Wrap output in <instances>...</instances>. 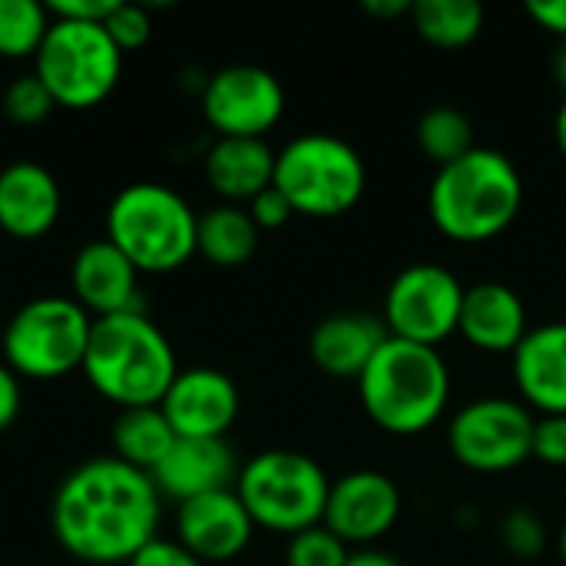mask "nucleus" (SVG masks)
I'll return each mask as SVG.
<instances>
[{
  "mask_svg": "<svg viewBox=\"0 0 566 566\" xmlns=\"http://www.w3.org/2000/svg\"><path fill=\"white\" fill-rule=\"evenodd\" d=\"M159 501L149 474L119 458H93L60 481L50 527L56 544L83 564H129L159 537Z\"/></svg>",
  "mask_w": 566,
  "mask_h": 566,
  "instance_id": "obj_1",
  "label": "nucleus"
},
{
  "mask_svg": "<svg viewBox=\"0 0 566 566\" xmlns=\"http://www.w3.org/2000/svg\"><path fill=\"white\" fill-rule=\"evenodd\" d=\"M524 206V179L501 149L474 146L451 166H441L428 189V212L441 235L464 245L497 239L514 226Z\"/></svg>",
  "mask_w": 566,
  "mask_h": 566,
  "instance_id": "obj_2",
  "label": "nucleus"
},
{
  "mask_svg": "<svg viewBox=\"0 0 566 566\" xmlns=\"http://www.w3.org/2000/svg\"><path fill=\"white\" fill-rule=\"evenodd\" d=\"M86 381L106 401L129 408H153L179 375L176 352L163 328L143 312L93 318L90 345L83 355Z\"/></svg>",
  "mask_w": 566,
  "mask_h": 566,
  "instance_id": "obj_3",
  "label": "nucleus"
},
{
  "mask_svg": "<svg viewBox=\"0 0 566 566\" xmlns=\"http://www.w3.org/2000/svg\"><path fill=\"white\" fill-rule=\"evenodd\" d=\"M358 395L381 431L415 438L441 421L451 398V371L438 348L388 335L358 378Z\"/></svg>",
  "mask_w": 566,
  "mask_h": 566,
  "instance_id": "obj_4",
  "label": "nucleus"
},
{
  "mask_svg": "<svg viewBox=\"0 0 566 566\" xmlns=\"http://www.w3.org/2000/svg\"><path fill=\"white\" fill-rule=\"evenodd\" d=\"M199 216L163 182H133L106 209V239L143 272L166 275L196 255Z\"/></svg>",
  "mask_w": 566,
  "mask_h": 566,
  "instance_id": "obj_5",
  "label": "nucleus"
},
{
  "mask_svg": "<svg viewBox=\"0 0 566 566\" xmlns=\"http://www.w3.org/2000/svg\"><path fill=\"white\" fill-rule=\"evenodd\" d=\"M272 186L292 202L295 216L335 219L361 202L368 169L348 139L332 133H302L275 153Z\"/></svg>",
  "mask_w": 566,
  "mask_h": 566,
  "instance_id": "obj_6",
  "label": "nucleus"
},
{
  "mask_svg": "<svg viewBox=\"0 0 566 566\" xmlns=\"http://www.w3.org/2000/svg\"><path fill=\"white\" fill-rule=\"evenodd\" d=\"M328 491L332 481L325 478L322 464L302 451L285 448L255 454L239 468L235 478V494L245 504L252 524L285 537L322 524Z\"/></svg>",
  "mask_w": 566,
  "mask_h": 566,
  "instance_id": "obj_7",
  "label": "nucleus"
},
{
  "mask_svg": "<svg viewBox=\"0 0 566 566\" xmlns=\"http://www.w3.org/2000/svg\"><path fill=\"white\" fill-rule=\"evenodd\" d=\"M93 318L66 295H40L20 305L3 328V365L17 378L53 381L83 368Z\"/></svg>",
  "mask_w": 566,
  "mask_h": 566,
  "instance_id": "obj_8",
  "label": "nucleus"
},
{
  "mask_svg": "<svg viewBox=\"0 0 566 566\" xmlns=\"http://www.w3.org/2000/svg\"><path fill=\"white\" fill-rule=\"evenodd\" d=\"M123 53L103 23L50 20V30L33 56V73L50 90L56 106L93 109L119 83Z\"/></svg>",
  "mask_w": 566,
  "mask_h": 566,
  "instance_id": "obj_9",
  "label": "nucleus"
},
{
  "mask_svg": "<svg viewBox=\"0 0 566 566\" xmlns=\"http://www.w3.org/2000/svg\"><path fill=\"white\" fill-rule=\"evenodd\" d=\"M537 415L514 398L488 395L464 405L448 424V451L478 474H504L534 458Z\"/></svg>",
  "mask_w": 566,
  "mask_h": 566,
  "instance_id": "obj_10",
  "label": "nucleus"
},
{
  "mask_svg": "<svg viewBox=\"0 0 566 566\" xmlns=\"http://www.w3.org/2000/svg\"><path fill=\"white\" fill-rule=\"evenodd\" d=\"M464 285L461 279L434 262L408 265L395 275L385 292L381 322L391 338L438 348L458 332Z\"/></svg>",
  "mask_w": 566,
  "mask_h": 566,
  "instance_id": "obj_11",
  "label": "nucleus"
},
{
  "mask_svg": "<svg viewBox=\"0 0 566 566\" xmlns=\"http://www.w3.org/2000/svg\"><path fill=\"white\" fill-rule=\"evenodd\" d=\"M202 113L219 136L262 139L285 113V90L275 73L235 63L206 80Z\"/></svg>",
  "mask_w": 566,
  "mask_h": 566,
  "instance_id": "obj_12",
  "label": "nucleus"
},
{
  "mask_svg": "<svg viewBox=\"0 0 566 566\" xmlns=\"http://www.w3.org/2000/svg\"><path fill=\"white\" fill-rule=\"evenodd\" d=\"M401 517V491L381 471H352L332 481L322 524L348 547H371L395 531Z\"/></svg>",
  "mask_w": 566,
  "mask_h": 566,
  "instance_id": "obj_13",
  "label": "nucleus"
},
{
  "mask_svg": "<svg viewBox=\"0 0 566 566\" xmlns=\"http://www.w3.org/2000/svg\"><path fill=\"white\" fill-rule=\"evenodd\" d=\"M176 438H226L239 418V388L219 368H186L159 401Z\"/></svg>",
  "mask_w": 566,
  "mask_h": 566,
  "instance_id": "obj_14",
  "label": "nucleus"
},
{
  "mask_svg": "<svg viewBox=\"0 0 566 566\" xmlns=\"http://www.w3.org/2000/svg\"><path fill=\"white\" fill-rule=\"evenodd\" d=\"M255 534V524L235 488L192 497L176 511V541L202 564L235 560Z\"/></svg>",
  "mask_w": 566,
  "mask_h": 566,
  "instance_id": "obj_15",
  "label": "nucleus"
},
{
  "mask_svg": "<svg viewBox=\"0 0 566 566\" xmlns=\"http://www.w3.org/2000/svg\"><path fill=\"white\" fill-rule=\"evenodd\" d=\"M70 289H73V302L83 305L96 318L143 312L139 308V269L109 239H93L73 255Z\"/></svg>",
  "mask_w": 566,
  "mask_h": 566,
  "instance_id": "obj_16",
  "label": "nucleus"
},
{
  "mask_svg": "<svg viewBox=\"0 0 566 566\" xmlns=\"http://www.w3.org/2000/svg\"><path fill=\"white\" fill-rule=\"evenodd\" d=\"M149 478L159 497L186 504L192 497L235 488L239 464L226 438H176V444Z\"/></svg>",
  "mask_w": 566,
  "mask_h": 566,
  "instance_id": "obj_17",
  "label": "nucleus"
},
{
  "mask_svg": "<svg viewBox=\"0 0 566 566\" xmlns=\"http://www.w3.org/2000/svg\"><path fill=\"white\" fill-rule=\"evenodd\" d=\"M60 209V182L46 166L33 159H17L0 169V229L10 239H43L56 226Z\"/></svg>",
  "mask_w": 566,
  "mask_h": 566,
  "instance_id": "obj_18",
  "label": "nucleus"
},
{
  "mask_svg": "<svg viewBox=\"0 0 566 566\" xmlns=\"http://www.w3.org/2000/svg\"><path fill=\"white\" fill-rule=\"evenodd\" d=\"M511 365L517 395L534 415H566V318L531 328Z\"/></svg>",
  "mask_w": 566,
  "mask_h": 566,
  "instance_id": "obj_19",
  "label": "nucleus"
},
{
  "mask_svg": "<svg viewBox=\"0 0 566 566\" xmlns=\"http://www.w3.org/2000/svg\"><path fill=\"white\" fill-rule=\"evenodd\" d=\"M524 298L504 282H478L464 289L458 335L488 355H514L527 335Z\"/></svg>",
  "mask_w": 566,
  "mask_h": 566,
  "instance_id": "obj_20",
  "label": "nucleus"
},
{
  "mask_svg": "<svg viewBox=\"0 0 566 566\" xmlns=\"http://www.w3.org/2000/svg\"><path fill=\"white\" fill-rule=\"evenodd\" d=\"M388 328L368 312H335L322 318L308 338V355L318 371L342 381H358L378 348L385 345Z\"/></svg>",
  "mask_w": 566,
  "mask_h": 566,
  "instance_id": "obj_21",
  "label": "nucleus"
},
{
  "mask_svg": "<svg viewBox=\"0 0 566 566\" xmlns=\"http://www.w3.org/2000/svg\"><path fill=\"white\" fill-rule=\"evenodd\" d=\"M206 179L216 196L249 206L275 179V153L265 139L219 136L206 153Z\"/></svg>",
  "mask_w": 566,
  "mask_h": 566,
  "instance_id": "obj_22",
  "label": "nucleus"
},
{
  "mask_svg": "<svg viewBox=\"0 0 566 566\" xmlns=\"http://www.w3.org/2000/svg\"><path fill=\"white\" fill-rule=\"evenodd\" d=\"M259 249V226L252 222L245 206H212L199 216L196 229V252L212 262L216 269H239Z\"/></svg>",
  "mask_w": 566,
  "mask_h": 566,
  "instance_id": "obj_23",
  "label": "nucleus"
},
{
  "mask_svg": "<svg viewBox=\"0 0 566 566\" xmlns=\"http://www.w3.org/2000/svg\"><path fill=\"white\" fill-rule=\"evenodd\" d=\"M172 444H176V431L169 428L159 405L119 411V418L113 424V448H116L113 458L126 461L129 468H136L143 474H153Z\"/></svg>",
  "mask_w": 566,
  "mask_h": 566,
  "instance_id": "obj_24",
  "label": "nucleus"
},
{
  "mask_svg": "<svg viewBox=\"0 0 566 566\" xmlns=\"http://www.w3.org/2000/svg\"><path fill=\"white\" fill-rule=\"evenodd\" d=\"M415 30L441 50H461L484 30V7L478 0H418L411 7Z\"/></svg>",
  "mask_w": 566,
  "mask_h": 566,
  "instance_id": "obj_25",
  "label": "nucleus"
},
{
  "mask_svg": "<svg viewBox=\"0 0 566 566\" xmlns=\"http://www.w3.org/2000/svg\"><path fill=\"white\" fill-rule=\"evenodd\" d=\"M418 146L441 169L474 149V126L454 106H431L418 119Z\"/></svg>",
  "mask_w": 566,
  "mask_h": 566,
  "instance_id": "obj_26",
  "label": "nucleus"
},
{
  "mask_svg": "<svg viewBox=\"0 0 566 566\" xmlns=\"http://www.w3.org/2000/svg\"><path fill=\"white\" fill-rule=\"evenodd\" d=\"M50 30V10L36 0H0V56H36Z\"/></svg>",
  "mask_w": 566,
  "mask_h": 566,
  "instance_id": "obj_27",
  "label": "nucleus"
},
{
  "mask_svg": "<svg viewBox=\"0 0 566 566\" xmlns=\"http://www.w3.org/2000/svg\"><path fill=\"white\" fill-rule=\"evenodd\" d=\"M348 557H352V547L342 544L325 524L289 537V547H285V566H345Z\"/></svg>",
  "mask_w": 566,
  "mask_h": 566,
  "instance_id": "obj_28",
  "label": "nucleus"
},
{
  "mask_svg": "<svg viewBox=\"0 0 566 566\" xmlns=\"http://www.w3.org/2000/svg\"><path fill=\"white\" fill-rule=\"evenodd\" d=\"M53 109H56V103H53L50 90L40 83L36 73H23V76H17V80L3 90V113H7V119L17 123V126H36V123H43Z\"/></svg>",
  "mask_w": 566,
  "mask_h": 566,
  "instance_id": "obj_29",
  "label": "nucleus"
},
{
  "mask_svg": "<svg viewBox=\"0 0 566 566\" xmlns=\"http://www.w3.org/2000/svg\"><path fill=\"white\" fill-rule=\"evenodd\" d=\"M497 534H501V547L517 560H534L544 551V541H547L544 521L534 511H511L501 521Z\"/></svg>",
  "mask_w": 566,
  "mask_h": 566,
  "instance_id": "obj_30",
  "label": "nucleus"
},
{
  "mask_svg": "<svg viewBox=\"0 0 566 566\" xmlns=\"http://www.w3.org/2000/svg\"><path fill=\"white\" fill-rule=\"evenodd\" d=\"M106 33L119 46V53H133L149 43L153 36V20L139 3H116L106 17Z\"/></svg>",
  "mask_w": 566,
  "mask_h": 566,
  "instance_id": "obj_31",
  "label": "nucleus"
},
{
  "mask_svg": "<svg viewBox=\"0 0 566 566\" xmlns=\"http://www.w3.org/2000/svg\"><path fill=\"white\" fill-rule=\"evenodd\" d=\"M534 458L551 464V468H566V415H544L534 424Z\"/></svg>",
  "mask_w": 566,
  "mask_h": 566,
  "instance_id": "obj_32",
  "label": "nucleus"
},
{
  "mask_svg": "<svg viewBox=\"0 0 566 566\" xmlns=\"http://www.w3.org/2000/svg\"><path fill=\"white\" fill-rule=\"evenodd\" d=\"M245 209H249L252 222L259 226V232H262V229H282V226L295 216L292 202H289L275 186H269L265 192H259Z\"/></svg>",
  "mask_w": 566,
  "mask_h": 566,
  "instance_id": "obj_33",
  "label": "nucleus"
},
{
  "mask_svg": "<svg viewBox=\"0 0 566 566\" xmlns=\"http://www.w3.org/2000/svg\"><path fill=\"white\" fill-rule=\"evenodd\" d=\"M126 566H206L202 560H196L179 541H163V537H156V541H149L133 560Z\"/></svg>",
  "mask_w": 566,
  "mask_h": 566,
  "instance_id": "obj_34",
  "label": "nucleus"
},
{
  "mask_svg": "<svg viewBox=\"0 0 566 566\" xmlns=\"http://www.w3.org/2000/svg\"><path fill=\"white\" fill-rule=\"evenodd\" d=\"M116 0H53L46 3L50 20H76V23H106Z\"/></svg>",
  "mask_w": 566,
  "mask_h": 566,
  "instance_id": "obj_35",
  "label": "nucleus"
},
{
  "mask_svg": "<svg viewBox=\"0 0 566 566\" xmlns=\"http://www.w3.org/2000/svg\"><path fill=\"white\" fill-rule=\"evenodd\" d=\"M527 13L537 27L566 40V0H531Z\"/></svg>",
  "mask_w": 566,
  "mask_h": 566,
  "instance_id": "obj_36",
  "label": "nucleus"
},
{
  "mask_svg": "<svg viewBox=\"0 0 566 566\" xmlns=\"http://www.w3.org/2000/svg\"><path fill=\"white\" fill-rule=\"evenodd\" d=\"M20 415V378L0 361V434L17 421Z\"/></svg>",
  "mask_w": 566,
  "mask_h": 566,
  "instance_id": "obj_37",
  "label": "nucleus"
},
{
  "mask_svg": "<svg viewBox=\"0 0 566 566\" xmlns=\"http://www.w3.org/2000/svg\"><path fill=\"white\" fill-rule=\"evenodd\" d=\"M411 7L415 3H408V0H365V10L371 13V17H381V20H391V17H411Z\"/></svg>",
  "mask_w": 566,
  "mask_h": 566,
  "instance_id": "obj_38",
  "label": "nucleus"
},
{
  "mask_svg": "<svg viewBox=\"0 0 566 566\" xmlns=\"http://www.w3.org/2000/svg\"><path fill=\"white\" fill-rule=\"evenodd\" d=\"M345 566H401V560L391 557V554H385V551L365 547V551H352V557H348Z\"/></svg>",
  "mask_w": 566,
  "mask_h": 566,
  "instance_id": "obj_39",
  "label": "nucleus"
},
{
  "mask_svg": "<svg viewBox=\"0 0 566 566\" xmlns=\"http://www.w3.org/2000/svg\"><path fill=\"white\" fill-rule=\"evenodd\" d=\"M554 139H557L560 153L566 156V96L564 103H560V109H557V116H554Z\"/></svg>",
  "mask_w": 566,
  "mask_h": 566,
  "instance_id": "obj_40",
  "label": "nucleus"
},
{
  "mask_svg": "<svg viewBox=\"0 0 566 566\" xmlns=\"http://www.w3.org/2000/svg\"><path fill=\"white\" fill-rule=\"evenodd\" d=\"M554 73H557V83L566 90V40L560 43L557 56H554Z\"/></svg>",
  "mask_w": 566,
  "mask_h": 566,
  "instance_id": "obj_41",
  "label": "nucleus"
},
{
  "mask_svg": "<svg viewBox=\"0 0 566 566\" xmlns=\"http://www.w3.org/2000/svg\"><path fill=\"white\" fill-rule=\"evenodd\" d=\"M557 551H560V564L566 566V521L564 527H560V537H557Z\"/></svg>",
  "mask_w": 566,
  "mask_h": 566,
  "instance_id": "obj_42",
  "label": "nucleus"
}]
</instances>
